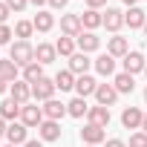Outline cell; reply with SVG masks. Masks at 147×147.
Instances as JSON below:
<instances>
[{"label":"cell","mask_w":147,"mask_h":147,"mask_svg":"<svg viewBox=\"0 0 147 147\" xmlns=\"http://www.w3.org/2000/svg\"><path fill=\"white\" fill-rule=\"evenodd\" d=\"M9 58H12L18 66H29V63L35 61V46H32L29 40H18V43H12Z\"/></svg>","instance_id":"6da1fadb"},{"label":"cell","mask_w":147,"mask_h":147,"mask_svg":"<svg viewBox=\"0 0 147 147\" xmlns=\"http://www.w3.org/2000/svg\"><path fill=\"white\" fill-rule=\"evenodd\" d=\"M55 90H58V87H55V81L40 78V81H35V84H32V98H38V101H43V104H46V101H52V98H55Z\"/></svg>","instance_id":"7a4b0ae2"},{"label":"cell","mask_w":147,"mask_h":147,"mask_svg":"<svg viewBox=\"0 0 147 147\" xmlns=\"http://www.w3.org/2000/svg\"><path fill=\"white\" fill-rule=\"evenodd\" d=\"M20 124H26V127H40V124H43V107L23 104V107H20Z\"/></svg>","instance_id":"3957f363"},{"label":"cell","mask_w":147,"mask_h":147,"mask_svg":"<svg viewBox=\"0 0 147 147\" xmlns=\"http://www.w3.org/2000/svg\"><path fill=\"white\" fill-rule=\"evenodd\" d=\"M61 32H63L66 38H78V35L84 32L81 15H63V18H61Z\"/></svg>","instance_id":"277c9868"},{"label":"cell","mask_w":147,"mask_h":147,"mask_svg":"<svg viewBox=\"0 0 147 147\" xmlns=\"http://www.w3.org/2000/svg\"><path fill=\"white\" fill-rule=\"evenodd\" d=\"M75 43H78V52L90 55V52H95V49L101 46V38H98L95 32H81V35L75 38Z\"/></svg>","instance_id":"5b68a950"},{"label":"cell","mask_w":147,"mask_h":147,"mask_svg":"<svg viewBox=\"0 0 147 147\" xmlns=\"http://www.w3.org/2000/svg\"><path fill=\"white\" fill-rule=\"evenodd\" d=\"M95 101H98L101 107H113V104L118 101V90H115L113 84H98V90H95Z\"/></svg>","instance_id":"8992f818"},{"label":"cell","mask_w":147,"mask_h":147,"mask_svg":"<svg viewBox=\"0 0 147 147\" xmlns=\"http://www.w3.org/2000/svg\"><path fill=\"white\" fill-rule=\"evenodd\" d=\"M95 90H98V81H95L92 75H78V78H75V92H78V98L95 95Z\"/></svg>","instance_id":"52a82bcc"},{"label":"cell","mask_w":147,"mask_h":147,"mask_svg":"<svg viewBox=\"0 0 147 147\" xmlns=\"http://www.w3.org/2000/svg\"><path fill=\"white\" fill-rule=\"evenodd\" d=\"M9 92H12V98L23 107V104H29V98H32V84H29V81H15V84L9 87Z\"/></svg>","instance_id":"ba28073f"},{"label":"cell","mask_w":147,"mask_h":147,"mask_svg":"<svg viewBox=\"0 0 147 147\" xmlns=\"http://www.w3.org/2000/svg\"><path fill=\"white\" fill-rule=\"evenodd\" d=\"M90 66H92V61H90L84 52H75V55L69 58V72H72L75 78H78V75H87V69H90Z\"/></svg>","instance_id":"9c48e42d"},{"label":"cell","mask_w":147,"mask_h":147,"mask_svg":"<svg viewBox=\"0 0 147 147\" xmlns=\"http://www.w3.org/2000/svg\"><path fill=\"white\" fill-rule=\"evenodd\" d=\"M147 63H144V55L141 52H127L124 55V72H130V75H136V72H144Z\"/></svg>","instance_id":"30bf717a"},{"label":"cell","mask_w":147,"mask_h":147,"mask_svg":"<svg viewBox=\"0 0 147 147\" xmlns=\"http://www.w3.org/2000/svg\"><path fill=\"white\" fill-rule=\"evenodd\" d=\"M141 121H144V113H141L138 107H127V110L121 113V124H124L127 130H138Z\"/></svg>","instance_id":"8fae6325"},{"label":"cell","mask_w":147,"mask_h":147,"mask_svg":"<svg viewBox=\"0 0 147 147\" xmlns=\"http://www.w3.org/2000/svg\"><path fill=\"white\" fill-rule=\"evenodd\" d=\"M26 130H29L26 124H20V121H12V124H9V130H6V138H9V144H15V147H18V144H26V141H29V138H26Z\"/></svg>","instance_id":"7c38bea8"},{"label":"cell","mask_w":147,"mask_h":147,"mask_svg":"<svg viewBox=\"0 0 147 147\" xmlns=\"http://www.w3.org/2000/svg\"><path fill=\"white\" fill-rule=\"evenodd\" d=\"M81 138H84V144H101V141H107V133H104V127H95V124H87L84 130H81Z\"/></svg>","instance_id":"4fadbf2b"},{"label":"cell","mask_w":147,"mask_h":147,"mask_svg":"<svg viewBox=\"0 0 147 147\" xmlns=\"http://www.w3.org/2000/svg\"><path fill=\"white\" fill-rule=\"evenodd\" d=\"M55 58H58L55 43H38V46H35V61H38V63H43V66H46V63H52Z\"/></svg>","instance_id":"5bb4252c"},{"label":"cell","mask_w":147,"mask_h":147,"mask_svg":"<svg viewBox=\"0 0 147 147\" xmlns=\"http://www.w3.org/2000/svg\"><path fill=\"white\" fill-rule=\"evenodd\" d=\"M87 118H90V124H95V127H104L107 130V124H110V107H90V113H87Z\"/></svg>","instance_id":"9a60e30c"},{"label":"cell","mask_w":147,"mask_h":147,"mask_svg":"<svg viewBox=\"0 0 147 147\" xmlns=\"http://www.w3.org/2000/svg\"><path fill=\"white\" fill-rule=\"evenodd\" d=\"M81 26H84L87 32H92V29L104 26V12H95V9H87V12L81 15Z\"/></svg>","instance_id":"2e32d148"},{"label":"cell","mask_w":147,"mask_h":147,"mask_svg":"<svg viewBox=\"0 0 147 147\" xmlns=\"http://www.w3.org/2000/svg\"><path fill=\"white\" fill-rule=\"evenodd\" d=\"M66 115V104H61V101H46L43 104V118H49V121H61Z\"/></svg>","instance_id":"e0dca14e"},{"label":"cell","mask_w":147,"mask_h":147,"mask_svg":"<svg viewBox=\"0 0 147 147\" xmlns=\"http://www.w3.org/2000/svg\"><path fill=\"white\" fill-rule=\"evenodd\" d=\"M38 133H40V138H43V141H58V138H61V124H58V121L43 118V124L38 127Z\"/></svg>","instance_id":"ac0fdd59"},{"label":"cell","mask_w":147,"mask_h":147,"mask_svg":"<svg viewBox=\"0 0 147 147\" xmlns=\"http://www.w3.org/2000/svg\"><path fill=\"white\" fill-rule=\"evenodd\" d=\"M124 23H127L130 29H144V23H147V15H144V9L133 6V9L124 15Z\"/></svg>","instance_id":"d6986e66"},{"label":"cell","mask_w":147,"mask_h":147,"mask_svg":"<svg viewBox=\"0 0 147 147\" xmlns=\"http://www.w3.org/2000/svg\"><path fill=\"white\" fill-rule=\"evenodd\" d=\"M104 26H107L110 32H118V29L124 26V12H118V9H110V6H107V12H104Z\"/></svg>","instance_id":"ffe728a7"},{"label":"cell","mask_w":147,"mask_h":147,"mask_svg":"<svg viewBox=\"0 0 147 147\" xmlns=\"http://www.w3.org/2000/svg\"><path fill=\"white\" fill-rule=\"evenodd\" d=\"M107 52H110L113 58H124V55L130 52L127 38H118V35H115V38H110V40H107Z\"/></svg>","instance_id":"44dd1931"},{"label":"cell","mask_w":147,"mask_h":147,"mask_svg":"<svg viewBox=\"0 0 147 147\" xmlns=\"http://www.w3.org/2000/svg\"><path fill=\"white\" fill-rule=\"evenodd\" d=\"M92 66L98 69V75H113L115 72V58L107 52V55H98L95 61H92Z\"/></svg>","instance_id":"7402d4cb"},{"label":"cell","mask_w":147,"mask_h":147,"mask_svg":"<svg viewBox=\"0 0 147 147\" xmlns=\"http://www.w3.org/2000/svg\"><path fill=\"white\" fill-rule=\"evenodd\" d=\"M18 63L9 58V61H0V81H6V84H15L18 81Z\"/></svg>","instance_id":"603a6c76"},{"label":"cell","mask_w":147,"mask_h":147,"mask_svg":"<svg viewBox=\"0 0 147 147\" xmlns=\"http://www.w3.org/2000/svg\"><path fill=\"white\" fill-rule=\"evenodd\" d=\"M18 115H20V104L15 98H6L3 104H0V118H3V121H15Z\"/></svg>","instance_id":"cb8c5ba5"},{"label":"cell","mask_w":147,"mask_h":147,"mask_svg":"<svg viewBox=\"0 0 147 147\" xmlns=\"http://www.w3.org/2000/svg\"><path fill=\"white\" fill-rule=\"evenodd\" d=\"M52 81H55V87H58L61 92H66V90H75V75H72L69 69H61L58 75L52 78Z\"/></svg>","instance_id":"d4e9b609"},{"label":"cell","mask_w":147,"mask_h":147,"mask_svg":"<svg viewBox=\"0 0 147 147\" xmlns=\"http://www.w3.org/2000/svg\"><path fill=\"white\" fill-rule=\"evenodd\" d=\"M113 87H115V90H118V95H121V92H133V90H136V81H133L130 72H118L115 81H113Z\"/></svg>","instance_id":"484cf974"},{"label":"cell","mask_w":147,"mask_h":147,"mask_svg":"<svg viewBox=\"0 0 147 147\" xmlns=\"http://www.w3.org/2000/svg\"><path fill=\"white\" fill-rule=\"evenodd\" d=\"M66 113H69L72 118H84V115L90 113V107H87V98H72V101L66 104Z\"/></svg>","instance_id":"4316f807"},{"label":"cell","mask_w":147,"mask_h":147,"mask_svg":"<svg viewBox=\"0 0 147 147\" xmlns=\"http://www.w3.org/2000/svg\"><path fill=\"white\" fill-rule=\"evenodd\" d=\"M43 78V63H38V61H32L29 66H23V81H29V84H35V81H40Z\"/></svg>","instance_id":"83f0119b"},{"label":"cell","mask_w":147,"mask_h":147,"mask_svg":"<svg viewBox=\"0 0 147 147\" xmlns=\"http://www.w3.org/2000/svg\"><path fill=\"white\" fill-rule=\"evenodd\" d=\"M75 46H78V43H75V38H66V35L55 40V49H58V55H66V58H72V55H75Z\"/></svg>","instance_id":"f1b7e54d"},{"label":"cell","mask_w":147,"mask_h":147,"mask_svg":"<svg viewBox=\"0 0 147 147\" xmlns=\"http://www.w3.org/2000/svg\"><path fill=\"white\" fill-rule=\"evenodd\" d=\"M32 23H35V29H38V32H49V29L55 26V18H52V12H38Z\"/></svg>","instance_id":"f546056e"},{"label":"cell","mask_w":147,"mask_h":147,"mask_svg":"<svg viewBox=\"0 0 147 147\" xmlns=\"http://www.w3.org/2000/svg\"><path fill=\"white\" fill-rule=\"evenodd\" d=\"M32 32H35V23H32V20H18V26H15L18 40H29V38H32Z\"/></svg>","instance_id":"4dcf8cb0"},{"label":"cell","mask_w":147,"mask_h":147,"mask_svg":"<svg viewBox=\"0 0 147 147\" xmlns=\"http://www.w3.org/2000/svg\"><path fill=\"white\" fill-rule=\"evenodd\" d=\"M130 147H147V133L144 130H136L130 136Z\"/></svg>","instance_id":"1f68e13d"},{"label":"cell","mask_w":147,"mask_h":147,"mask_svg":"<svg viewBox=\"0 0 147 147\" xmlns=\"http://www.w3.org/2000/svg\"><path fill=\"white\" fill-rule=\"evenodd\" d=\"M3 3H6L12 12H23V9L29 6V0H3Z\"/></svg>","instance_id":"d6a6232c"},{"label":"cell","mask_w":147,"mask_h":147,"mask_svg":"<svg viewBox=\"0 0 147 147\" xmlns=\"http://www.w3.org/2000/svg\"><path fill=\"white\" fill-rule=\"evenodd\" d=\"M12 35H15V32H12V29H9L6 23L0 26V43H9V40H12Z\"/></svg>","instance_id":"836d02e7"},{"label":"cell","mask_w":147,"mask_h":147,"mask_svg":"<svg viewBox=\"0 0 147 147\" xmlns=\"http://www.w3.org/2000/svg\"><path fill=\"white\" fill-rule=\"evenodd\" d=\"M9 12H12V9H9L6 3H0V26L6 23V18H9Z\"/></svg>","instance_id":"e575fe53"},{"label":"cell","mask_w":147,"mask_h":147,"mask_svg":"<svg viewBox=\"0 0 147 147\" xmlns=\"http://www.w3.org/2000/svg\"><path fill=\"white\" fill-rule=\"evenodd\" d=\"M87 6L98 12V9H104V6H107V0H87Z\"/></svg>","instance_id":"d590c367"},{"label":"cell","mask_w":147,"mask_h":147,"mask_svg":"<svg viewBox=\"0 0 147 147\" xmlns=\"http://www.w3.org/2000/svg\"><path fill=\"white\" fill-rule=\"evenodd\" d=\"M104 147H127V144H124L121 138H107V141H104Z\"/></svg>","instance_id":"8d00e7d4"},{"label":"cell","mask_w":147,"mask_h":147,"mask_svg":"<svg viewBox=\"0 0 147 147\" xmlns=\"http://www.w3.org/2000/svg\"><path fill=\"white\" fill-rule=\"evenodd\" d=\"M66 3H69V0H49V6H52V9H63Z\"/></svg>","instance_id":"74e56055"},{"label":"cell","mask_w":147,"mask_h":147,"mask_svg":"<svg viewBox=\"0 0 147 147\" xmlns=\"http://www.w3.org/2000/svg\"><path fill=\"white\" fill-rule=\"evenodd\" d=\"M23 147H43V144H40V141H35V138H29V141H26Z\"/></svg>","instance_id":"f35d334b"},{"label":"cell","mask_w":147,"mask_h":147,"mask_svg":"<svg viewBox=\"0 0 147 147\" xmlns=\"http://www.w3.org/2000/svg\"><path fill=\"white\" fill-rule=\"evenodd\" d=\"M6 130H9V124H6L3 118H0V136H6Z\"/></svg>","instance_id":"ab89813d"},{"label":"cell","mask_w":147,"mask_h":147,"mask_svg":"<svg viewBox=\"0 0 147 147\" xmlns=\"http://www.w3.org/2000/svg\"><path fill=\"white\" fill-rule=\"evenodd\" d=\"M121 3H124V6H130V9H133V6H136V3H138V0H121Z\"/></svg>","instance_id":"60d3db41"},{"label":"cell","mask_w":147,"mask_h":147,"mask_svg":"<svg viewBox=\"0 0 147 147\" xmlns=\"http://www.w3.org/2000/svg\"><path fill=\"white\" fill-rule=\"evenodd\" d=\"M29 3H35V6H43V3H49V0H29Z\"/></svg>","instance_id":"b9f144b4"},{"label":"cell","mask_w":147,"mask_h":147,"mask_svg":"<svg viewBox=\"0 0 147 147\" xmlns=\"http://www.w3.org/2000/svg\"><path fill=\"white\" fill-rule=\"evenodd\" d=\"M6 87H9L6 81H0V95H3V92H6Z\"/></svg>","instance_id":"7bdbcfd3"},{"label":"cell","mask_w":147,"mask_h":147,"mask_svg":"<svg viewBox=\"0 0 147 147\" xmlns=\"http://www.w3.org/2000/svg\"><path fill=\"white\" fill-rule=\"evenodd\" d=\"M141 130L147 133V113H144V121H141Z\"/></svg>","instance_id":"ee69618b"},{"label":"cell","mask_w":147,"mask_h":147,"mask_svg":"<svg viewBox=\"0 0 147 147\" xmlns=\"http://www.w3.org/2000/svg\"><path fill=\"white\" fill-rule=\"evenodd\" d=\"M144 101H147V87H144Z\"/></svg>","instance_id":"f6af8a7d"},{"label":"cell","mask_w":147,"mask_h":147,"mask_svg":"<svg viewBox=\"0 0 147 147\" xmlns=\"http://www.w3.org/2000/svg\"><path fill=\"white\" fill-rule=\"evenodd\" d=\"M84 147H95V144H84Z\"/></svg>","instance_id":"bcb514c9"},{"label":"cell","mask_w":147,"mask_h":147,"mask_svg":"<svg viewBox=\"0 0 147 147\" xmlns=\"http://www.w3.org/2000/svg\"><path fill=\"white\" fill-rule=\"evenodd\" d=\"M144 35H147V23H144Z\"/></svg>","instance_id":"7dc6e473"},{"label":"cell","mask_w":147,"mask_h":147,"mask_svg":"<svg viewBox=\"0 0 147 147\" xmlns=\"http://www.w3.org/2000/svg\"><path fill=\"white\" fill-rule=\"evenodd\" d=\"M6 147H15V144H6Z\"/></svg>","instance_id":"c3c4849f"},{"label":"cell","mask_w":147,"mask_h":147,"mask_svg":"<svg viewBox=\"0 0 147 147\" xmlns=\"http://www.w3.org/2000/svg\"><path fill=\"white\" fill-rule=\"evenodd\" d=\"M144 75H147V69H144Z\"/></svg>","instance_id":"681fc988"}]
</instances>
